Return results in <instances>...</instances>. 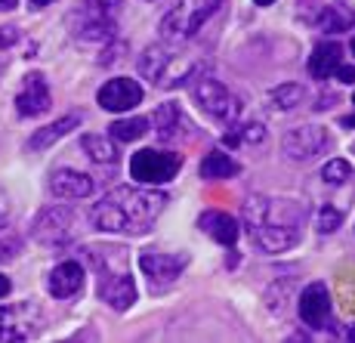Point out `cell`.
<instances>
[{"mask_svg":"<svg viewBox=\"0 0 355 343\" xmlns=\"http://www.w3.org/2000/svg\"><path fill=\"white\" fill-rule=\"evenodd\" d=\"M340 223H343V214L337 208H322V214H318V232H334V229H340Z\"/></svg>","mask_w":355,"mask_h":343,"instance_id":"f1b7e54d","label":"cell"},{"mask_svg":"<svg viewBox=\"0 0 355 343\" xmlns=\"http://www.w3.org/2000/svg\"><path fill=\"white\" fill-rule=\"evenodd\" d=\"M167 208V195L155 189L121 186L108 192L99 204H93L90 223L99 232H124V235H142L152 229L158 214Z\"/></svg>","mask_w":355,"mask_h":343,"instance_id":"7a4b0ae2","label":"cell"},{"mask_svg":"<svg viewBox=\"0 0 355 343\" xmlns=\"http://www.w3.org/2000/svg\"><path fill=\"white\" fill-rule=\"evenodd\" d=\"M142 96H146V90H142L139 81L133 78H112L105 87L99 90V106L105 108V112H130V108H136L142 102Z\"/></svg>","mask_w":355,"mask_h":343,"instance_id":"5bb4252c","label":"cell"},{"mask_svg":"<svg viewBox=\"0 0 355 343\" xmlns=\"http://www.w3.org/2000/svg\"><path fill=\"white\" fill-rule=\"evenodd\" d=\"M334 74H337L340 84H355V68H352V65H343V62H340L337 68H334Z\"/></svg>","mask_w":355,"mask_h":343,"instance_id":"1f68e13d","label":"cell"},{"mask_svg":"<svg viewBox=\"0 0 355 343\" xmlns=\"http://www.w3.org/2000/svg\"><path fill=\"white\" fill-rule=\"evenodd\" d=\"M198 226H201V229L207 232L214 242L226 244V248H232V244L238 242V232H241L238 219L229 217V214H223V210H204L201 219H198Z\"/></svg>","mask_w":355,"mask_h":343,"instance_id":"d6986e66","label":"cell"},{"mask_svg":"<svg viewBox=\"0 0 355 343\" xmlns=\"http://www.w3.org/2000/svg\"><path fill=\"white\" fill-rule=\"evenodd\" d=\"M16 40H19V28H16V25H0V50L12 47Z\"/></svg>","mask_w":355,"mask_h":343,"instance_id":"f546056e","label":"cell"},{"mask_svg":"<svg viewBox=\"0 0 355 343\" xmlns=\"http://www.w3.org/2000/svg\"><path fill=\"white\" fill-rule=\"evenodd\" d=\"M46 287H50L53 297L65 300V297H74V294L84 287V266L74 263V260H65V263H59L56 269L50 272V281H46Z\"/></svg>","mask_w":355,"mask_h":343,"instance_id":"e0dca14e","label":"cell"},{"mask_svg":"<svg viewBox=\"0 0 355 343\" xmlns=\"http://www.w3.org/2000/svg\"><path fill=\"white\" fill-rule=\"evenodd\" d=\"M189 266V253H142L139 257V269L146 272L148 285L155 287V291H161V287H170L176 278L182 276V269Z\"/></svg>","mask_w":355,"mask_h":343,"instance_id":"8fae6325","label":"cell"},{"mask_svg":"<svg viewBox=\"0 0 355 343\" xmlns=\"http://www.w3.org/2000/svg\"><path fill=\"white\" fill-rule=\"evenodd\" d=\"M352 102H355V96H352Z\"/></svg>","mask_w":355,"mask_h":343,"instance_id":"60d3db41","label":"cell"},{"mask_svg":"<svg viewBox=\"0 0 355 343\" xmlns=\"http://www.w3.org/2000/svg\"><path fill=\"white\" fill-rule=\"evenodd\" d=\"M78 235V214L71 208H46L44 214L34 219V238L44 244H68Z\"/></svg>","mask_w":355,"mask_h":343,"instance_id":"30bf717a","label":"cell"},{"mask_svg":"<svg viewBox=\"0 0 355 343\" xmlns=\"http://www.w3.org/2000/svg\"><path fill=\"white\" fill-rule=\"evenodd\" d=\"M223 6V0H180L161 19V34L167 40H189Z\"/></svg>","mask_w":355,"mask_h":343,"instance_id":"8992f818","label":"cell"},{"mask_svg":"<svg viewBox=\"0 0 355 343\" xmlns=\"http://www.w3.org/2000/svg\"><path fill=\"white\" fill-rule=\"evenodd\" d=\"M306 99V90L300 84H282L269 93V102L278 108V112H288V108H297L300 102Z\"/></svg>","mask_w":355,"mask_h":343,"instance_id":"d4e9b609","label":"cell"},{"mask_svg":"<svg viewBox=\"0 0 355 343\" xmlns=\"http://www.w3.org/2000/svg\"><path fill=\"white\" fill-rule=\"evenodd\" d=\"M139 72H142V78H148L155 87H186L195 65L176 62L173 53L164 50V47H148L139 56Z\"/></svg>","mask_w":355,"mask_h":343,"instance_id":"52a82bcc","label":"cell"},{"mask_svg":"<svg viewBox=\"0 0 355 343\" xmlns=\"http://www.w3.org/2000/svg\"><path fill=\"white\" fill-rule=\"evenodd\" d=\"M19 0H0V12H6V10H12Z\"/></svg>","mask_w":355,"mask_h":343,"instance_id":"e575fe53","label":"cell"},{"mask_svg":"<svg viewBox=\"0 0 355 343\" xmlns=\"http://www.w3.org/2000/svg\"><path fill=\"white\" fill-rule=\"evenodd\" d=\"M80 149H84L87 158H93L96 164H114L118 161V149H114L105 136H96V133L80 136Z\"/></svg>","mask_w":355,"mask_h":343,"instance_id":"cb8c5ba5","label":"cell"},{"mask_svg":"<svg viewBox=\"0 0 355 343\" xmlns=\"http://www.w3.org/2000/svg\"><path fill=\"white\" fill-rule=\"evenodd\" d=\"M50 192L56 198H87L93 192V180L80 170H56L50 176Z\"/></svg>","mask_w":355,"mask_h":343,"instance_id":"ffe728a7","label":"cell"},{"mask_svg":"<svg viewBox=\"0 0 355 343\" xmlns=\"http://www.w3.org/2000/svg\"><path fill=\"white\" fill-rule=\"evenodd\" d=\"M349 340H352V343H355V328H352V331H349Z\"/></svg>","mask_w":355,"mask_h":343,"instance_id":"f35d334b","label":"cell"},{"mask_svg":"<svg viewBox=\"0 0 355 343\" xmlns=\"http://www.w3.org/2000/svg\"><path fill=\"white\" fill-rule=\"evenodd\" d=\"M6 219H10V198H6V192L0 189V229L6 226Z\"/></svg>","mask_w":355,"mask_h":343,"instance_id":"d6a6232c","label":"cell"},{"mask_svg":"<svg viewBox=\"0 0 355 343\" xmlns=\"http://www.w3.org/2000/svg\"><path fill=\"white\" fill-rule=\"evenodd\" d=\"M78 124H80V115H65V118H59V121H53V124L40 127L37 133L28 140V152H44V149H50L53 142H59L62 136H68Z\"/></svg>","mask_w":355,"mask_h":343,"instance_id":"44dd1931","label":"cell"},{"mask_svg":"<svg viewBox=\"0 0 355 343\" xmlns=\"http://www.w3.org/2000/svg\"><path fill=\"white\" fill-rule=\"evenodd\" d=\"M241 174V164L235 158H229L226 152H210L201 161V176L204 180H232Z\"/></svg>","mask_w":355,"mask_h":343,"instance_id":"603a6c76","label":"cell"},{"mask_svg":"<svg viewBox=\"0 0 355 343\" xmlns=\"http://www.w3.org/2000/svg\"><path fill=\"white\" fill-rule=\"evenodd\" d=\"M155 127H158L161 140H182V136H192V121L182 115V108L176 102H164L155 112Z\"/></svg>","mask_w":355,"mask_h":343,"instance_id":"ac0fdd59","label":"cell"},{"mask_svg":"<svg viewBox=\"0 0 355 343\" xmlns=\"http://www.w3.org/2000/svg\"><path fill=\"white\" fill-rule=\"evenodd\" d=\"M19 248H22V244H19L16 238H10V242H0V263H6V260L16 257Z\"/></svg>","mask_w":355,"mask_h":343,"instance_id":"4dcf8cb0","label":"cell"},{"mask_svg":"<svg viewBox=\"0 0 355 343\" xmlns=\"http://www.w3.org/2000/svg\"><path fill=\"white\" fill-rule=\"evenodd\" d=\"M257 6H269V3H275V0H254Z\"/></svg>","mask_w":355,"mask_h":343,"instance_id":"8d00e7d4","label":"cell"},{"mask_svg":"<svg viewBox=\"0 0 355 343\" xmlns=\"http://www.w3.org/2000/svg\"><path fill=\"white\" fill-rule=\"evenodd\" d=\"M34 6H46V3H53V0H31Z\"/></svg>","mask_w":355,"mask_h":343,"instance_id":"74e56055","label":"cell"},{"mask_svg":"<svg viewBox=\"0 0 355 343\" xmlns=\"http://www.w3.org/2000/svg\"><path fill=\"white\" fill-rule=\"evenodd\" d=\"M12 291V285H10V278L6 276H0V297H6V294Z\"/></svg>","mask_w":355,"mask_h":343,"instance_id":"836d02e7","label":"cell"},{"mask_svg":"<svg viewBox=\"0 0 355 343\" xmlns=\"http://www.w3.org/2000/svg\"><path fill=\"white\" fill-rule=\"evenodd\" d=\"M303 19L324 34H340L355 25V12L346 3H337V0H318L309 12H303Z\"/></svg>","mask_w":355,"mask_h":343,"instance_id":"4fadbf2b","label":"cell"},{"mask_svg":"<svg viewBox=\"0 0 355 343\" xmlns=\"http://www.w3.org/2000/svg\"><path fill=\"white\" fill-rule=\"evenodd\" d=\"M182 167V158L173 152H161V149H142L130 158V176L136 183H146V186H155V183H170Z\"/></svg>","mask_w":355,"mask_h":343,"instance_id":"ba28073f","label":"cell"},{"mask_svg":"<svg viewBox=\"0 0 355 343\" xmlns=\"http://www.w3.org/2000/svg\"><path fill=\"white\" fill-rule=\"evenodd\" d=\"M44 328V312L34 303H16L0 306V343L31 340Z\"/></svg>","mask_w":355,"mask_h":343,"instance_id":"9c48e42d","label":"cell"},{"mask_svg":"<svg viewBox=\"0 0 355 343\" xmlns=\"http://www.w3.org/2000/svg\"><path fill=\"white\" fill-rule=\"evenodd\" d=\"M146 130H148L146 118H121L112 124V140L133 142V140H139V136H146Z\"/></svg>","mask_w":355,"mask_h":343,"instance_id":"484cf974","label":"cell"},{"mask_svg":"<svg viewBox=\"0 0 355 343\" xmlns=\"http://www.w3.org/2000/svg\"><path fill=\"white\" fill-rule=\"evenodd\" d=\"M306 214L284 198H250L244 204V232L263 253H284L303 238Z\"/></svg>","mask_w":355,"mask_h":343,"instance_id":"6da1fadb","label":"cell"},{"mask_svg":"<svg viewBox=\"0 0 355 343\" xmlns=\"http://www.w3.org/2000/svg\"><path fill=\"white\" fill-rule=\"evenodd\" d=\"M300 319L309 328H324L327 315H331V294H327L324 281H312L303 294H300Z\"/></svg>","mask_w":355,"mask_h":343,"instance_id":"2e32d148","label":"cell"},{"mask_svg":"<svg viewBox=\"0 0 355 343\" xmlns=\"http://www.w3.org/2000/svg\"><path fill=\"white\" fill-rule=\"evenodd\" d=\"M186 87L192 90V99L198 102V108H201L204 115H210V118H216V121H226V124L238 121V115H241V99H238L220 78H214V72H210L207 65H195Z\"/></svg>","mask_w":355,"mask_h":343,"instance_id":"277c9868","label":"cell"},{"mask_svg":"<svg viewBox=\"0 0 355 343\" xmlns=\"http://www.w3.org/2000/svg\"><path fill=\"white\" fill-rule=\"evenodd\" d=\"M259 140H266V127L259 124H244L235 133H226V146H241V142H259Z\"/></svg>","mask_w":355,"mask_h":343,"instance_id":"83f0119b","label":"cell"},{"mask_svg":"<svg viewBox=\"0 0 355 343\" xmlns=\"http://www.w3.org/2000/svg\"><path fill=\"white\" fill-rule=\"evenodd\" d=\"M327 142H331V136L324 127H293L291 133H284L282 152L293 161H309V158L324 152Z\"/></svg>","mask_w":355,"mask_h":343,"instance_id":"7c38bea8","label":"cell"},{"mask_svg":"<svg viewBox=\"0 0 355 343\" xmlns=\"http://www.w3.org/2000/svg\"><path fill=\"white\" fill-rule=\"evenodd\" d=\"M343 62V50L340 44H318L315 53L309 56V78L315 81H324L334 74V68Z\"/></svg>","mask_w":355,"mask_h":343,"instance_id":"7402d4cb","label":"cell"},{"mask_svg":"<svg viewBox=\"0 0 355 343\" xmlns=\"http://www.w3.org/2000/svg\"><path fill=\"white\" fill-rule=\"evenodd\" d=\"M118 12L121 0H80L68 16V28L84 44H105L118 31Z\"/></svg>","mask_w":355,"mask_h":343,"instance_id":"5b68a950","label":"cell"},{"mask_svg":"<svg viewBox=\"0 0 355 343\" xmlns=\"http://www.w3.org/2000/svg\"><path fill=\"white\" fill-rule=\"evenodd\" d=\"M349 47H352V56H355V37H352V44H349Z\"/></svg>","mask_w":355,"mask_h":343,"instance_id":"ab89813d","label":"cell"},{"mask_svg":"<svg viewBox=\"0 0 355 343\" xmlns=\"http://www.w3.org/2000/svg\"><path fill=\"white\" fill-rule=\"evenodd\" d=\"M93 269L99 276V297L105 300L112 310H130L136 303V285L127 266V251L112 248V244H96L87 251Z\"/></svg>","mask_w":355,"mask_h":343,"instance_id":"3957f363","label":"cell"},{"mask_svg":"<svg viewBox=\"0 0 355 343\" xmlns=\"http://www.w3.org/2000/svg\"><path fill=\"white\" fill-rule=\"evenodd\" d=\"M343 127H349V130H355V115H346V118H343Z\"/></svg>","mask_w":355,"mask_h":343,"instance_id":"d590c367","label":"cell"},{"mask_svg":"<svg viewBox=\"0 0 355 343\" xmlns=\"http://www.w3.org/2000/svg\"><path fill=\"white\" fill-rule=\"evenodd\" d=\"M352 176V164L343 161V158H334V161L324 164L322 170V180L327 183V186H334V183H346Z\"/></svg>","mask_w":355,"mask_h":343,"instance_id":"4316f807","label":"cell"},{"mask_svg":"<svg viewBox=\"0 0 355 343\" xmlns=\"http://www.w3.org/2000/svg\"><path fill=\"white\" fill-rule=\"evenodd\" d=\"M53 106V96H50V87H46L44 74H28L22 84V90L16 93V112L22 118H37V115L50 112Z\"/></svg>","mask_w":355,"mask_h":343,"instance_id":"9a60e30c","label":"cell"}]
</instances>
